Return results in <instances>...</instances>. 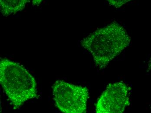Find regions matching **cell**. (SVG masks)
<instances>
[{"label":"cell","mask_w":151,"mask_h":113,"mask_svg":"<svg viewBox=\"0 0 151 113\" xmlns=\"http://www.w3.org/2000/svg\"><path fill=\"white\" fill-rule=\"evenodd\" d=\"M130 41L124 27L113 22L84 38L81 45L93 56L96 66L102 69L128 47Z\"/></svg>","instance_id":"1"},{"label":"cell","mask_w":151,"mask_h":113,"mask_svg":"<svg viewBox=\"0 0 151 113\" xmlns=\"http://www.w3.org/2000/svg\"><path fill=\"white\" fill-rule=\"evenodd\" d=\"M0 81L14 110L19 109L27 101L38 97L35 78L17 62L1 58Z\"/></svg>","instance_id":"2"},{"label":"cell","mask_w":151,"mask_h":113,"mask_svg":"<svg viewBox=\"0 0 151 113\" xmlns=\"http://www.w3.org/2000/svg\"><path fill=\"white\" fill-rule=\"evenodd\" d=\"M53 99L59 109L63 113H85L89 97L87 88L58 80L53 84Z\"/></svg>","instance_id":"3"},{"label":"cell","mask_w":151,"mask_h":113,"mask_svg":"<svg viewBox=\"0 0 151 113\" xmlns=\"http://www.w3.org/2000/svg\"><path fill=\"white\" fill-rule=\"evenodd\" d=\"M129 89L122 82L110 83L96 104L97 113H122L130 104Z\"/></svg>","instance_id":"4"},{"label":"cell","mask_w":151,"mask_h":113,"mask_svg":"<svg viewBox=\"0 0 151 113\" xmlns=\"http://www.w3.org/2000/svg\"><path fill=\"white\" fill-rule=\"evenodd\" d=\"M30 0H0V9L4 16L15 14L22 11Z\"/></svg>","instance_id":"5"},{"label":"cell","mask_w":151,"mask_h":113,"mask_svg":"<svg viewBox=\"0 0 151 113\" xmlns=\"http://www.w3.org/2000/svg\"><path fill=\"white\" fill-rule=\"evenodd\" d=\"M111 6L115 8H120L131 0H106Z\"/></svg>","instance_id":"6"},{"label":"cell","mask_w":151,"mask_h":113,"mask_svg":"<svg viewBox=\"0 0 151 113\" xmlns=\"http://www.w3.org/2000/svg\"><path fill=\"white\" fill-rule=\"evenodd\" d=\"M43 0H32V5L34 6H38Z\"/></svg>","instance_id":"7"},{"label":"cell","mask_w":151,"mask_h":113,"mask_svg":"<svg viewBox=\"0 0 151 113\" xmlns=\"http://www.w3.org/2000/svg\"><path fill=\"white\" fill-rule=\"evenodd\" d=\"M147 67H148V70H149V71H151V57L148 62Z\"/></svg>","instance_id":"8"}]
</instances>
